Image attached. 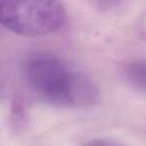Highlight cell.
<instances>
[{
  "label": "cell",
  "instance_id": "cell-1",
  "mask_svg": "<svg viewBox=\"0 0 146 146\" xmlns=\"http://www.w3.org/2000/svg\"><path fill=\"white\" fill-rule=\"evenodd\" d=\"M30 89L41 100L62 107H84L92 104L97 90L89 78L60 57L34 54L23 64Z\"/></svg>",
  "mask_w": 146,
  "mask_h": 146
},
{
  "label": "cell",
  "instance_id": "cell-2",
  "mask_svg": "<svg viewBox=\"0 0 146 146\" xmlns=\"http://www.w3.org/2000/svg\"><path fill=\"white\" fill-rule=\"evenodd\" d=\"M0 19L14 34L38 38L62 29L66 11L59 0H0Z\"/></svg>",
  "mask_w": 146,
  "mask_h": 146
},
{
  "label": "cell",
  "instance_id": "cell-3",
  "mask_svg": "<svg viewBox=\"0 0 146 146\" xmlns=\"http://www.w3.org/2000/svg\"><path fill=\"white\" fill-rule=\"evenodd\" d=\"M127 78L136 88L146 90V62L131 64L127 70Z\"/></svg>",
  "mask_w": 146,
  "mask_h": 146
}]
</instances>
